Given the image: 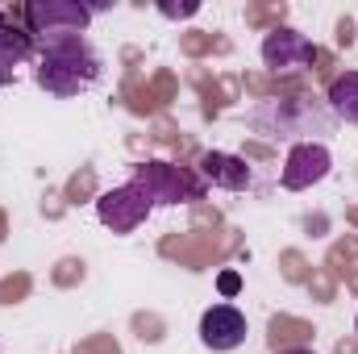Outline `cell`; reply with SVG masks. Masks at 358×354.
I'll return each instance as SVG.
<instances>
[{
  "label": "cell",
  "mask_w": 358,
  "mask_h": 354,
  "mask_svg": "<svg viewBox=\"0 0 358 354\" xmlns=\"http://www.w3.org/2000/svg\"><path fill=\"white\" fill-rule=\"evenodd\" d=\"M92 13H96V8L76 4V0H34V4H25L29 38H34V46L63 42V38H84Z\"/></svg>",
  "instance_id": "3957f363"
},
{
  "label": "cell",
  "mask_w": 358,
  "mask_h": 354,
  "mask_svg": "<svg viewBox=\"0 0 358 354\" xmlns=\"http://www.w3.org/2000/svg\"><path fill=\"white\" fill-rule=\"evenodd\" d=\"M217 292H221L225 300H234V296L242 292V275H238V271H221V275H217Z\"/></svg>",
  "instance_id": "7c38bea8"
},
{
  "label": "cell",
  "mask_w": 358,
  "mask_h": 354,
  "mask_svg": "<svg viewBox=\"0 0 358 354\" xmlns=\"http://www.w3.org/2000/svg\"><path fill=\"white\" fill-rule=\"evenodd\" d=\"M104 63L96 55L88 38H63V42H46L38 46V88H46L50 96H80V92L96 88Z\"/></svg>",
  "instance_id": "7a4b0ae2"
},
{
  "label": "cell",
  "mask_w": 358,
  "mask_h": 354,
  "mask_svg": "<svg viewBox=\"0 0 358 354\" xmlns=\"http://www.w3.org/2000/svg\"><path fill=\"white\" fill-rule=\"evenodd\" d=\"M134 176L146 183L155 208H159V204H192V200L204 196V183L192 176V171L171 167V163H159V159H155V163H142Z\"/></svg>",
  "instance_id": "5b68a950"
},
{
  "label": "cell",
  "mask_w": 358,
  "mask_h": 354,
  "mask_svg": "<svg viewBox=\"0 0 358 354\" xmlns=\"http://www.w3.org/2000/svg\"><path fill=\"white\" fill-rule=\"evenodd\" d=\"M317 59V46L300 34V29H287V25H279V29H271L267 38H263V63H267L271 71H300V67H308Z\"/></svg>",
  "instance_id": "52a82bcc"
},
{
  "label": "cell",
  "mask_w": 358,
  "mask_h": 354,
  "mask_svg": "<svg viewBox=\"0 0 358 354\" xmlns=\"http://www.w3.org/2000/svg\"><path fill=\"white\" fill-rule=\"evenodd\" d=\"M150 213H155V200H150L146 183L138 176L129 179V183H121V187H113V192H104V196L96 200V217H100L113 234H134Z\"/></svg>",
  "instance_id": "277c9868"
},
{
  "label": "cell",
  "mask_w": 358,
  "mask_h": 354,
  "mask_svg": "<svg viewBox=\"0 0 358 354\" xmlns=\"http://www.w3.org/2000/svg\"><path fill=\"white\" fill-rule=\"evenodd\" d=\"M279 354H317V351H308V346H287V351H279Z\"/></svg>",
  "instance_id": "4fadbf2b"
},
{
  "label": "cell",
  "mask_w": 358,
  "mask_h": 354,
  "mask_svg": "<svg viewBox=\"0 0 358 354\" xmlns=\"http://www.w3.org/2000/svg\"><path fill=\"white\" fill-rule=\"evenodd\" d=\"M200 342L217 354L238 351V346L246 342V317H242L234 304H213V309H204V317H200Z\"/></svg>",
  "instance_id": "ba28073f"
},
{
  "label": "cell",
  "mask_w": 358,
  "mask_h": 354,
  "mask_svg": "<svg viewBox=\"0 0 358 354\" xmlns=\"http://www.w3.org/2000/svg\"><path fill=\"white\" fill-rule=\"evenodd\" d=\"M355 334H358V321H355Z\"/></svg>",
  "instance_id": "5bb4252c"
},
{
  "label": "cell",
  "mask_w": 358,
  "mask_h": 354,
  "mask_svg": "<svg viewBox=\"0 0 358 354\" xmlns=\"http://www.w3.org/2000/svg\"><path fill=\"white\" fill-rule=\"evenodd\" d=\"M246 129L263 142H325V134L334 129V113L308 96H279L246 113Z\"/></svg>",
  "instance_id": "6da1fadb"
},
{
  "label": "cell",
  "mask_w": 358,
  "mask_h": 354,
  "mask_svg": "<svg viewBox=\"0 0 358 354\" xmlns=\"http://www.w3.org/2000/svg\"><path fill=\"white\" fill-rule=\"evenodd\" d=\"M329 171H334V155H329L325 142H296V146L287 150V159H283L279 183H283L287 192H304V187L321 183Z\"/></svg>",
  "instance_id": "8992f818"
},
{
  "label": "cell",
  "mask_w": 358,
  "mask_h": 354,
  "mask_svg": "<svg viewBox=\"0 0 358 354\" xmlns=\"http://www.w3.org/2000/svg\"><path fill=\"white\" fill-rule=\"evenodd\" d=\"M34 50H38V46H34L29 29H21L8 13H0V84H13L17 67L29 63Z\"/></svg>",
  "instance_id": "9c48e42d"
},
{
  "label": "cell",
  "mask_w": 358,
  "mask_h": 354,
  "mask_svg": "<svg viewBox=\"0 0 358 354\" xmlns=\"http://www.w3.org/2000/svg\"><path fill=\"white\" fill-rule=\"evenodd\" d=\"M200 171H204L208 183H217V187H225V192L250 187V167H246V159L225 155V150H204V155H200Z\"/></svg>",
  "instance_id": "30bf717a"
},
{
  "label": "cell",
  "mask_w": 358,
  "mask_h": 354,
  "mask_svg": "<svg viewBox=\"0 0 358 354\" xmlns=\"http://www.w3.org/2000/svg\"><path fill=\"white\" fill-rule=\"evenodd\" d=\"M329 113L358 125V71H342L334 84H329Z\"/></svg>",
  "instance_id": "8fae6325"
}]
</instances>
